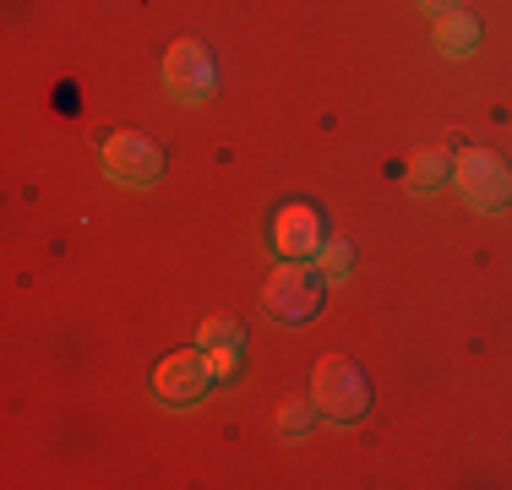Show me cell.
Segmentation results:
<instances>
[{"label": "cell", "instance_id": "cell-11", "mask_svg": "<svg viewBox=\"0 0 512 490\" xmlns=\"http://www.w3.org/2000/svg\"><path fill=\"white\" fill-rule=\"evenodd\" d=\"M349 267H355V245H349V240H327L322 251H316V273H322L327 284L349 278Z\"/></svg>", "mask_w": 512, "mask_h": 490}, {"label": "cell", "instance_id": "cell-12", "mask_svg": "<svg viewBox=\"0 0 512 490\" xmlns=\"http://www.w3.org/2000/svg\"><path fill=\"white\" fill-rule=\"evenodd\" d=\"M311 409H316V403H300V398H289L284 409H278V431H284V436H300V431L311 425Z\"/></svg>", "mask_w": 512, "mask_h": 490}, {"label": "cell", "instance_id": "cell-1", "mask_svg": "<svg viewBox=\"0 0 512 490\" xmlns=\"http://www.w3.org/2000/svg\"><path fill=\"white\" fill-rule=\"evenodd\" d=\"M311 403L327 420H360L371 409V382L349 354H322L311 371Z\"/></svg>", "mask_w": 512, "mask_h": 490}, {"label": "cell", "instance_id": "cell-8", "mask_svg": "<svg viewBox=\"0 0 512 490\" xmlns=\"http://www.w3.org/2000/svg\"><path fill=\"white\" fill-rule=\"evenodd\" d=\"M453 164L458 158L447 153V147H420V153L409 158V191H420V196L442 191L447 180H453Z\"/></svg>", "mask_w": 512, "mask_h": 490}, {"label": "cell", "instance_id": "cell-6", "mask_svg": "<svg viewBox=\"0 0 512 490\" xmlns=\"http://www.w3.org/2000/svg\"><path fill=\"white\" fill-rule=\"evenodd\" d=\"M104 175L120 180V186H153L164 175V147L142 131H115L104 142Z\"/></svg>", "mask_w": 512, "mask_h": 490}, {"label": "cell", "instance_id": "cell-5", "mask_svg": "<svg viewBox=\"0 0 512 490\" xmlns=\"http://www.w3.org/2000/svg\"><path fill=\"white\" fill-rule=\"evenodd\" d=\"M218 376H213V354L202 349H175L164 365L153 371V392L164 403H175V409H186V403H197V398H207V387H213Z\"/></svg>", "mask_w": 512, "mask_h": 490}, {"label": "cell", "instance_id": "cell-7", "mask_svg": "<svg viewBox=\"0 0 512 490\" xmlns=\"http://www.w3.org/2000/svg\"><path fill=\"white\" fill-rule=\"evenodd\" d=\"M273 245L278 256H295V262H306L311 251H322V213L306 202L284 207V213L273 218Z\"/></svg>", "mask_w": 512, "mask_h": 490}, {"label": "cell", "instance_id": "cell-13", "mask_svg": "<svg viewBox=\"0 0 512 490\" xmlns=\"http://www.w3.org/2000/svg\"><path fill=\"white\" fill-rule=\"evenodd\" d=\"M235 371H240V349H224V354H213V376H218V382H229Z\"/></svg>", "mask_w": 512, "mask_h": 490}, {"label": "cell", "instance_id": "cell-14", "mask_svg": "<svg viewBox=\"0 0 512 490\" xmlns=\"http://www.w3.org/2000/svg\"><path fill=\"white\" fill-rule=\"evenodd\" d=\"M420 11H436V17H442V11H458V0H420Z\"/></svg>", "mask_w": 512, "mask_h": 490}, {"label": "cell", "instance_id": "cell-3", "mask_svg": "<svg viewBox=\"0 0 512 490\" xmlns=\"http://www.w3.org/2000/svg\"><path fill=\"white\" fill-rule=\"evenodd\" d=\"M453 186L469 207H480V213H502L512 202V169L502 153H491V147H469V153H458L453 164Z\"/></svg>", "mask_w": 512, "mask_h": 490}, {"label": "cell", "instance_id": "cell-10", "mask_svg": "<svg viewBox=\"0 0 512 490\" xmlns=\"http://www.w3.org/2000/svg\"><path fill=\"white\" fill-rule=\"evenodd\" d=\"M197 343L207 354H224V349H246V327L235 322V316H207L202 322V333H197Z\"/></svg>", "mask_w": 512, "mask_h": 490}, {"label": "cell", "instance_id": "cell-9", "mask_svg": "<svg viewBox=\"0 0 512 490\" xmlns=\"http://www.w3.org/2000/svg\"><path fill=\"white\" fill-rule=\"evenodd\" d=\"M436 49L453 55V60L474 55V49H480V22H474L469 11H442V17H436Z\"/></svg>", "mask_w": 512, "mask_h": 490}, {"label": "cell", "instance_id": "cell-4", "mask_svg": "<svg viewBox=\"0 0 512 490\" xmlns=\"http://www.w3.org/2000/svg\"><path fill=\"white\" fill-rule=\"evenodd\" d=\"M164 82L180 104H207L218 93V60L202 39H175L164 55Z\"/></svg>", "mask_w": 512, "mask_h": 490}, {"label": "cell", "instance_id": "cell-2", "mask_svg": "<svg viewBox=\"0 0 512 490\" xmlns=\"http://www.w3.org/2000/svg\"><path fill=\"white\" fill-rule=\"evenodd\" d=\"M262 311L273 316V322H284V327L311 322V316L322 311V273H311L306 262L284 256L262 284Z\"/></svg>", "mask_w": 512, "mask_h": 490}]
</instances>
